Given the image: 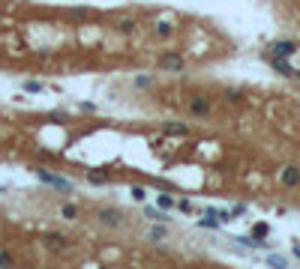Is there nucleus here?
I'll use <instances>...</instances> for the list:
<instances>
[{
    "label": "nucleus",
    "instance_id": "obj_1",
    "mask_svg": "<svg viewBox=\"0 0 300 269\" xmlns=\"http://www.w3.org/2000/svg\"><path fill=\"white\" fill-rule=\"evenodd\" d=\"M36 176L42 179V183H48V186H54V189H60V191H75V183H72V179H63V176H54V174H48V171H36Z\"/></svg>",
    "mask_w": 300,
    "mask_h": 269
},
{
    "label": "nucleus",
    "instance_id": "obj_2",
    "mask_svg": "<svg viewBox=\"0 0 300 269\" xmlns=\"http://www.w3.org/2000/svg\"><path fill=\"white\" fill-rule=\"evenodd\" d=\"M294 51H297V45L291 39H279V42L270 45V57H291Z\"/></svg>",
    "mask_w": 300,
    "mask_h": 269
},
{
    "label": "nucleus",
    "instance_id": "obj_3",
    "mask_svg": "<svg viewBox=\"0 0 300 269\" xmlns=\"http://www.w3.org/2000/svg\"><path fill=\"white\" fill-rule=\"evenodd\" d=\"M159 66H162V69H171V72H183V69H186V60L180 57V54H162Z\"/></svg>",
    "mask_w": 300,
    "mask_h": 269
},
{
    "label": "nucleus",
    "instance_id": "obj_4",
    "mask_svg": "<svg viewBox=\"0 0 300 269\" xmlns=\"http://www.w3.org/2000/svg\"><path fill=\"white\" fill-rule=\"evenodd\" d=\"M189 111L195 114V117H207V114H210V99H207V96H192Z\"/></svg>",
    "mask_w": 300,
    "mask_h": 269
},
{
    "label": "nucleus",
    "instance_id": "obj_5",
    "mask_svg": "<svg viewBox=\"0 0 300 269\" xmlns=\"http://www.w3.org/2000/svg\"><path fill=\"white\" fill-rule=\"evenodd\" d=\"M99 219H102V224H108V227H120L123 224V212L120 209H102Z\"/></svg>",
    "mask_w": 300,
    "mask_h": 269
},
{
    "label": "nucleus",
    "instance_id": "obj_6",
    "mask_svg": "<svg viewBox=\"0 0 300 269\" xmlns=\"http://www.w3.org/2000/svg\"><path fill=\"white\" fill-rule=\"evenodd\" d=\"M42 242H45L48 251H63L66 248V237H60V233H45Z\"/></svg>",
    "mask_w": 300,
    "mask_h": 269
},
{
    "label": "nucleus",
    "instance_id": "obj_7",
    "mask_svg": "<svg viewBox=\"0 0 300 269\" xmlns=\"http://www.w3.org/2000/svg\"><path fill=\"white\" fill-rule=\"evenodd\" d=\"M273 69H276V72H282V75H294V78H300V72H297L285 57H273Z\"/></svg>",
    "mask_w": 300,
    "mask_h": 269
},
{
    "label": "nucleus",
    "instance_id": "obj_8",
    "mask_svg": "<svg viewBox=\"0 0 300 269\" xmlns=\"http://www.w3.org/2000/svg\"><path fill=\"white\" fill-rule=\"evenodd\" d=\"M300 183V168H285V171H282V186H297Z\"/></svg>",
    "mask_w": 300,
    "mask_h": 269
},
{
    "label": "nucleus",
    "instance_id": "obj_9",
    "mask_svg": "<svg viewBox=\"0 0 300 269\" xmlns=\"http://www.w3.org/2000/svg\"><path fill=\"white\" fill-rule=\"evenodd\" d=\"M165 132H168V135H189V126H183V123H168Z\"/></svg>",
    "mask_w": 300,
    "mask_h": 269
},
{
    "label": "nucleus",
    "instance_id": "obj_10",
    "mask_svg": "<svg viewBox=\"0 0 300 269\" xmlns=\"http://www.w3.org/2000/svg\"><path fill=\"white\" fill-rule=\"evenodd\" d=\"M87 179H90L93 186H105V183H108V176H105L102 171H93V174H87Z\"/></svg>",
    "mask_w": 300,
    "mask_h": 269
},
{
    "label": "nucleus",
    "instance_id": "obj_11",
    "mask_svg": "<svg viewBox=\"0 0 300 269\" xmlns=\"http://www.w3.org/2000/svg\"><path fill=\"white\" fill-rule=\"evenodd\" d=\"M60 215H63V219H75V215H78V206H72V204H66V206L60 209Z\"/></svg>",
    "mask_w": 300,
    "mask_h": 269
},
{
    "label": "nucleus",
    "instance_id": "obj_12",
    "mask_svg": "<svg viewBox=\"0 0 300 269\" xmlns=\"http://www.w3.org/2000/svg\"><path fill=\"white\" fill-rule=\"evenodd\" d=\"M117 30H120V33H132V30H135V21H132V18H126V21L117 24Z\"/></svg>",
    "mask_w": 300,
    "mask_h": 269
},
{
    "label": "nucleus",
    "instance_id": "obj_13",
    "mask_svg": "<svg viewBox=\"0 0 300 269\" xmlns=\"http://www.w3.org/2000/svg\"><path fill=\"white\" fill-rule=\"evenodd\" d=\"M174 206V197L171 194H159V209H171Z\"/></svg>",
    "mask_w": 300,
    "mask_h": 269
},
{
    "label": "nucleus",
    "instance_id": "obj_14",
    "mask_svg": "<svg viewBox=\"0 0 300 269\" xmlns=\"http://www.w3.org/2000/svg\"><path fill=\"white\" fill-rule=\"evenodd\" d=\"M267 230H270L267 224H255V230H252V237H255V239H264V237H267Z\"/></svg>",
    "mask_w": 300,
    "mask_h": 269
},
{
    "label": "nucleus",
    "instance_id": "obj_15",
    "mask_svg": "<svg viewBox=\"0 0 300 269\" xmlns=\"http://www.w3.org/2000/svg\"><path fill=\"white\" fill-rule=\"evenodd\" d=\"M267 263H270V266H288V260H285V257H279V254H270V257H267Z\"/></svg>",
    "mask_w": 300,
    "mask_h": 269
},
{
    "label": "nucleus",
    "instance_id": "obj_16",
    "mask_svg": "<svg viewBox=\"0 0 300 269\" xmlns=\"http://www.w3.org/2000/svg\"><path fill=\"white\" fill-rule=\"evenodd\" d=\"M225 99L234 105V102H240V99H243V93H237V90H225Z\"/></svg>",
    "mask_w": 300,
    "mask_h": 269
},
{
    "label": "nucleus",
    "instance_id": "obj_17",
    "mask_svg": "<svg viewBox=\"0 0 300 269\" xmlns=\"http://www.w3.org/2000/svg\"><path fill=\"white\" fill-rule=\"evenodd\" d=\"M156 33H159V36H168V33H171V24H168V21H159V24H156Z\"/></svg>",
    "mask_w": 300,
    "mask_h": 269
},
{
    "label": "nucleus",
    "instance_id": "obj_18",
    "mask_svg": "<svg viewBox=\"0 0 300 269\" xmlns=\"http://www.w3.org/2000/svg\"><path fill=\"white\" fill-rule=\"evenodd\" d=\"M24 90H27V93H39V90H42V84H36V81H27V84H24Z\"/></svg>",
    "mask_w": 300,
    "mask_h": 269
},
{
    "label": "nucleus",
    "instance_id": "obj_19",
    "mask_svg": "<svg viewBox=\"0 0 300 269\" xmlns=\"http://www.w3.org/2000/svg\"><path fill=\"white\" fill-rule=\"evenodd\" d=\"M165 237V227H153L150 230V239H162Z\"/></svg>",
    "mask_w": 300,
    "mask_h": 269
},
{
    "label": "nucleus",
    "instance_id": "obj_20",
    "mask_svg": "<svg viewBox=\"0 0 300 269\" xmlns=\"http://www.w3.org/2000/svg\"><path fill=\"white\" fill-rule=\"evenodd\" d=\"M144 194H147V191L141 189V186H135V189H132V197H135V201H144Z\"/></svg>",
    "mask_w": 300,
    "mask_h": 269
},
{
    "label": "nucleus",
    "instance_id": "obj_21",
    "mask_svg": "<svg viewBox=\"0 0 300 269\" xmlns=\"http://www.w3.org/2000/svg\"><path fill=\"white\" fill-rule=\"evenodd\" d=\"M177 209H180V212H192V204H189V201H180Z\"/></svg>",
    "mask_w": 300,
    "mask_h": 269
},
{
    "label": "nucleus",
    "instance_id": "obj_22",
    "mask_svg": "<svg viewBox=\"0 0 300 269\" xmlns=\"http://www.w3.org/2000/svg\"><path fill=\"white\" fill-rule=\"evenodd\" d=\"M294 257H300V245H294Z\"/></svg>",
    "mask_w": 300,
    "mask_h": 269
}]
</instances>
